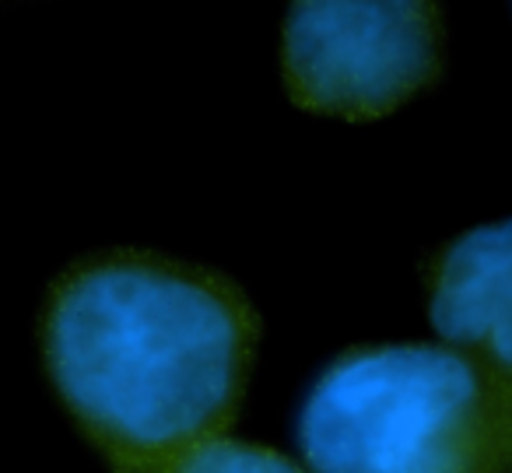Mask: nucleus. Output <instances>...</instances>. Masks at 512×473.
Segmentation results:
<instances>
[{
    "instance_id": "obj_5",
    "label": "nucleus",
    "mask_w": 512,
    "mask_h": 473,
    "mask_svg": "<svg viewBox=\"0 0 512 473\" xmlns=\"http://www.w3.org/2000/svg\"><path fill=\"white\" fill-rule=\"evenodd\" d=\"M162 473H306L299 463L267 445L239 442V438H211L186 456H179Z\"/></svg>"
},
{
    "instance_id": "obj_4",
    "label": "nucleus",
    "mask_w": 512,
    "mask_h": 473,
    "mask_svg": "<svg viewBox=\"0 0 512 473\" xmlns=\"http://www.w3.org/2000/svg\"><path fill=\"white\" fill-rule=\"evenodd\" d=\"M509 221L484 225L432 263L428 316L449 347L509 379Z\"/></svg>"
},
{
    "instance_id": "obj_2",
    "label": "nucleus",
    "mask_w": 512,
    "mask_h": 473,
    "mask_svg": "<svg viewBox=\"0 0 512 473\" xmlns=\"http://www.w3.org/2000/svg\"><path fill=\"white\" fill-rule=\"evenodd\" d=\"M309 473H509V379L456 347L348 351L299 417Z\"/></svg>"
},
{
    "instance_id": "obj_3",
    "label": "nucleus",
    "mask_w": 512,
    "mask_h": 473,
    "mask_svg": "<svg viewBox=\"0 0 512 473\" xmlns=\"http://www.w3.org/2000/svg\"><path fill=\"white\" fill-rule=\"evenodd\" d=\"M442 67L439 0H292L281 71L295 106L379 120Z\"/></svg>"
},
{
    "instance_id": "obj_1",
    "label": "nucleus",
    "mask_w": 512,
    "mask_h": 473,
    "mask_svg": "<svg viewBox=\"0 0 512 473\" xmlns=\"http://www.w3.org/2000/svg\"><path fill=\"white\" fill-rule=\"evenodd\" d=\"M256 337L228 277L137 249L74 263L43 312L53 386L116 473H162L225 435Z\"/></svg>"
}]
</instances>
